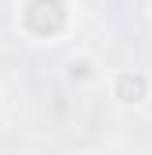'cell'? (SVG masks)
I'll list each match as a JSON object with an SVG mask.
<instances>
[{"label": "cell", "instance_id": "cell-1", "mask_svg": "<svg viewBox=\"0 0 152 155\" xmlns=\"http://www.w3.org/2000/svg\"><path fill=\"white\" fill-rule=\"evenodd\" d=\"M69 22V7L65 0H26L22 4V25L26 33H33L40 40L58 36Z\"/></svg>", "mask_w": 152, "mask_h": 155}, {"label": "cell", "instance_id": "cell-2", "mask_svg": "<svg viewBox=\"0 0 152 155\" xmlns=\"http://www.w3.org/2000/svg\"><path fill=\"white\" fill-rule=\"evenodd\" d=\"M112 97L119 105H141L149 97V79L141 72H119L112 79Z\"/></svg>", "mask_w": 152, "mask_h": 155}, {"label": "cell", "instance_id": "cell-3", "mask_svg": "<svg viewBox=\"0 0 152 155\" xmlns=\"http://www.w3.org/2000/svg\"><path fill=\"white\" fill-rule=\"evenodd\" d=\"M91 72H94V65H91L87 58H73V61H69V79H73V83L91 79Z\"/></svg>", "mask_w": 152, "mask_h": 155}]
</instances>
